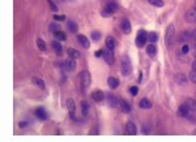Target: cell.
<instances>
[{"mask_svg": "<svg viewBox=\"0 0 196 142\" xmlns=\"http://www.w3.org/2000/svg\"><path fill=\"white\" fill-rule=\"evenodd\" d=\"M68 55L69 58H73V59H79L80 58V52L77 50H75V48H68Z\"/></svg>", "mask_w": 196, "mask_h": 142, "instance_id": "d4e9b609", "label": "cell"}, {"mask_svg": "<svg viewBox=\"0 0 196 142\" xmlns=\"http://www.w3.org/2000/svg\"><path fill=\"white\" fill-rule=\"evenodd\" d=\"M195 55H196V52H195Z\"/></svg>", "mask_w": 196, "mask_h": 142, "instance_id": "c3c4849f", "label": "cell"}, {"mask_svg": "<svg viewBox=\"0 0 196 142\" xmlns=\"http://www.w3.org/2000/svg\"><path fill=\"white\" fill-rule=\"evenodd\" d=\"M37 46H38V48H39L41 51H46V43H45V41H43V39L38 38L37 39Z\"/></svg>", "mask_w": 196, "mask_h": 142, "instance_id": "f1b7e54d", "label": "cell"}, {"mask_svg": "<svg viewBox=\"0 0 196 142\" xmlns=\"http://www.w3.org/2000/svg\"><path fill=\"white\" fill-rule=\"evenodd\" d=\"M194 133H195V134H196V131H195V132H194Z\"/></svg>", "mask_w": 196, "mask_h": 142, "instance_id": "7dc6e473", "label": "cell"}, {"mask_svg": "<svg viewBox=\"0 0 196 142\" xmlns=\"http://www.w3.org/2000/svg\"><path fill=\"white\" fill-rule=\"evenodd\" d=\"M81 114H83L84 117H86L88 114H89V104H88V102L81 103Z\"/></svg>", "mask_w": 196, "mask_h": 142, "instance_id": "603a6c76", "label": "cell"}, {"mask_svg": "<svg viewBox=\"0 0 196 142\" xmlns=\"http://www.w3.org/2000/svg\"><path fill=\"white\" fill-rule=\"evenodd\" d=\"M79 80H80V84H81V88L83 89H88L90 86L92 82V77H90V73L88 71H83L79 75Z\"/></svg>", "mask_w": 196, "mask_h": 142, "instance_id": "6da1fadb", "label": "cell"}, {"mask_svg": "<svg viewBox=\"0 0 196 142\" xmlns=\"http://www.w3.org/2000/svg\"><path fill=\"white\" fill-rule=\"evenodd\" d=\"M94 55H96L97 58H101V56H102V55H103V52L99 50V51H97V52H94Z\"/></svg>", "mask_w": 196, "mask_h": 142, "instance_id": "b9f144b4", "label": "cell"}, {"mask_svg": "<svg viewBox=\"0 0 196 142\" xmlns=\"http://www.w3.org/2000/svg\"><path fill=\"white\" fill-rule=\"evenodd\" d=\"M26 125H28V123H26V121H21V123H20V127H21V128H25Z\"/></svg>", "mask_w": 196, "mask_h": 142, "instance_id": "7bdbcfd3", "label": "cell"}, {"mask_svg": "<svg viewBox=\"0 0 196 142\" xmlns=\"http://www.w3.org/2000/svg\"><path fill=\"white\" fill-rule=\"evenodd\" d=\"M130 93L132 95H137V93H139V89H137V86H132V88L130 89Z\"/></svg>", "mask_w": 196, "mask_h": 142, "instance_id": "ab89813d", "label": "cell"}, {"mask_svg": "<svg viewBox=\"0 0 196 142\" xmlns=\"http://www.w3.org/2000/svg\"><path fill=\"white\" fill-rule=\"evenodd\" d=\"M185 18L188 22H196V7L187 11L186 15H185Z\"/></svg>", "mask_w": 196, "mask_h": 142, "instance_id": "ba28073f", "label": "cell"}, {"mask_svg": "<svg viewBox=\"0 0 196 142\" xmlns=\"http://www.w3.org/2000/svg\"><path fill=\"white\" fill-rule=\"evenodd\" d=\"M54 35H55V38L58 41H66L67 39V34L60 32V30H59V32H56V33H54Z\"/></svg>", "mask_w": 196, "mask_h": 142, "instance_id": "4316f807", "label": "cell"}, {"mask_svg": "<svg viewBox=\"0 0 196 142\" xmlns=\"http://www.w3.org/2000/svg\"><path fill=\"white\" fill-rule=\"evenodd\" d=\"M174 37H175V28L173 24H170L166 29V37H165V42H166V46L170 47L174 42Z\"/></svg>", "mask_w": 196, "mask_h": 142, "instance_id": "7a4b0ae2", "label": "cell"}, {"mask_svg": "<svg viewBox=\"0 0 196 142\" xmlns=\"http://www.w3.org/2000/svg\"><path fill=\"white\" fill-rule=\"evenodd\" d=\"M111 15H112V12H111L109 8H107V7H106V8L103 9V12H102V16H103V17H110Z\"/></svg>", "mask_w": 196, "mask_h": 142, "instance_id": "e575fe53", "label": "cell"}, {"mask_svg": "<svg viewBox=\"0 0 196 142\" xmlns=\"http://www.w3.org/2000/svg\"><path fill=\"white\" fill-rule=\"evenodd\" d=\"M191 38H194V37H192V33H189V32H183L179 35V41L180 42H188Z\"/></svg>", "mask_w": 196, "mask_h": 142, "instance_id": "ac0fdd59", "label": "cell"}, {"mask_svg": "<svg viewBox=\"0 0 196 142\" xmlns=\"http://www.w3.org/2000/svg\"><path fill=\"white\" fill-rule=\"evenodd\" d=\"M77 39H79V42H80V45L83 46L84 48H89V47H90L89 39H88L85 35H79V37H77Z\"/></svg>", "mask_w": 196, "mask_h": 142, "instance_id": "5bb4252c", "label": "cell"}, {"mask_svg": "<svg viewBox=\"0 0 196 142\" xmlns=\"http://www.w3.org/2000/svg\"><path fill=\"white\" fill-rule=\"evenodd\" d=\"M67 25H68V30H69L71 33H73V34H75V33H77L79 26H77V24H76L75 21H68Z\"/></svg>", "mask_w": 196, "mask_h": 142, "instance_id": "44dd1931", "label": "cell"}, {"mask_svg": "<svg viewBox=\"0 0 196 142\" xmlns=\"http://www.w3.org/2000/svg\"><path fill=\"white\" fill-rule=\"evenodd\" d=\"M92 98L94 102H102L105 99V94L102 90H94L93 94H92Z\"/></svg>", "mask_w": 196, "mask_h": 142, "instance_id": "30bf717a", "label": "cell"}, {"mask_svg": "<svg viewBox=\"0 0 196 142\" xmlns=\"http://www.w3.org/2000/svg\"><path fill=\"white\" fill-rule=\"evenodd\" d=\"M115 46H116L115 39H114L112 37H107V38H106V48H109V50H114Z\"/></svg>", "mask_w": 196, "mask_h": 142, "instance_id": "9a60e30c", "label": "cell"}, {"mask_svg": "<svg viewBox=\"0 0 196 142\" xmlns=\"http://www.w3.org/2000/svg\"><path fill=\"white\" fill-rule=\"evenodd\" d=\"M192 37H194V39L196 41V29L194 30V33H192Z\"/></svg>", "mask_w": 196, "mask_h": 142, "instance_id": "f6af8a7d", "label": "cell"}, {"mask_svg": "<svg viewBox=\"0 0 196 142\" xmlns=\"http://www.w3.org/2000/svg\"><path fill=\"white\" fill-rule=\"evenodd\" d=\"M31 82H33V85L38 86L39 89H45V82H43V80L38 78V77H33V80H31Z\"/></svg>", "mask_w": 196, "mask_h": 142, "instance_id": "7402d4cb", "label": "cell"}, {"mask_svg": "<svg viewBox=\"0 0 196 142\" xmlns=\"http://www.w3.org/2000/svg\"><path fill=\"white\" fill-rule=\"evenodd\" d=\"M189 81H192V82L196 84V71H195V69H194L191 73H189Z\"/></svg>", "mask_w": 196, "mask_h": 142, "instance_id": "d590c367", "label": "cell"}, {"mask_svg": "<svg viewBox=\"0 0 196 142\" xmlns=\"http://www.w3.org/2000/svg\"><path fill=\"white\" fill-rule=\"evenodd\" d=\"M103 59H105V61L109 65H112L114 63H115V56H114V54H112V50H107L103 52Z\"/></svg>", "mask_w": 196, "mask_h": 142, "instance_id": "5b68a950", "label": "cell"}, {"mask_svg": "<svg viewBox=\"0 0 196 142\" xmlns=\"http://www.w3.org/2000/svg\"><path fill=\"white\" fill-rule=\"evenodd\" d=\"M48 2V4H50V7H51V9L54 11V12H58V7H56V4L52 2V0H47Z\"/></svg>", "mask_w": 196, "mask_h": 142, "instance_id": "74e56055", "label": "cell"}, {"mask_svg": "<svg viewBox=\"0 0 196 142\" xmlns=\"http://www.w3.org/2000/svg\"><path fill=\"white\" fill-rule=\"evenodd\" d=\"M148 41V34L147 32H144V30H140V32L137 33V37H136V45L137 47H143L145 43Z\"/></svg>", "mask_w": 196, "mask_h": 142, "instance_id": "3957f363", "label": "cell"}, {"mask_svg": "<svg viewBox=\"0 0 196 142\" xmlns=\"http://www.w3.org/2000/svg\"><path fill=\"white\" fill-rule=\"evenodd\" d=\"M34 114H35V116H37L39 120H46V119H47V112H46V111L43 110V108H37Z\"/></svg>", "mask_w": 196, "mask_h": 142, "instance_id": "4fadbf2b", "label": "cell"}, {"mask_svg": "<svg viewBox=\"0 0 196 142\" xmlns=\"http://www.w3.org/2000/svg\"><path fill=\"white\" fill-rule=\"evenodd\" d=\"M121 28H122V30H123V33H125V34H130L131 33V24H130V21L128 20H123L122 21V24H121Z\"/></svg>", "mask_w": 196, "mask_h": 142, "instance_id": "7c38bea8", "label": "cell"}, {"mask_svg": "<svg viewBox=\"0 0 196 142\" xmlns=\"http://www.w3.org/2000/svg\"><path fill=\"white\" fill-rule=\"evenodd\" d=\"M67 107H68V111H69V116L71 119L75 120L76 119V104H75V101L73 99H68L67 101Z\"/></svg>", "mask_w": 196, "mask_h": 142, "instance_id": "8992f818", "label": "cell"}, {"mask_svg": "<svg viewBox=\"0 0 196 142\" xmlns=\"http://www.w3.org/2000/svg\"><path fill=\"white\" fill-rule=\"evenodd\" d=\"M92 38H93L94 41H99V38H101L99 32H93V33H92Z\"/></svg>", "mask_w": 196, "mask_h": 142, "instance_id": "f35d334b", "label": "cell"}, {"mask_svg": "<svg viewBox=\"0 0 196 142\" xmlns=\"http://www.w3.org/2000/svg\"><path fill=\"white\" fill-rule=\"evenodd\" d=\"M48 29H50V32H51V33H56V32H59V30H60V26L56 22H52L51 25L48 26Z\"/></svg>", "mask_w": 196, "mask_h": 142, "instance_id": "d6a6232c", "label": "cell"}, {"mask_svg": "<svg viewBox=\"0 0 196 142\" xmlns=\"http://www.w3.org/2000/svg\"><path fill=\"white\" fill-rule=\"evenodd\" d=\"M148 2L152 4V5H154V7H163V4H165V3H163V0H148Z\"/></svg>", "mask_w": 196, "mask_h": 142, "instance_id": "1f68e13d", "label": "cell"}, {"mask_svg": "<svg viewBox=\"0 0 196 142\" xmlns=\"http://www.w3.org/2000/svg\"><path fill=\"white\" fill-rule=\"evenodd\" d=\"M188 112H189V108H188V106L186 103L182 104V106H179V108H178V115L179 116H187Z\"/></svg>", "mask_w": 196, "mask_h": 142, "instance_id": "e0dca14e", "label": "cell"}, {"mask_svg": "<svg viewBox=\"0 0 196 142\" xmlns=\"http://www.w3.org/2000/svg\"><path fill=\"white\" fill-rule=\"evenodd\" d=\"M122 73L123 76H128L131 73V61L127 56L122 58Z\"/></svg>", "mask_w": 196, "mask_h": 142, "instance_id": "277c9868", "label": "cell"}, {"mask_svg": "<svg viewBox=\"0 0 196 142\" xmlns=\"http://www.w3.org/2000/svg\"><path fill=\"white\" fill-rule=\"evenodd\" d=\"M127 134H130V136L137 134V128H136V125L132 121L127 123Z\"/></svg>", "mask_w": 196, "mask_h": 142, "instance_id": "8fae6325", "label": "cell"}, {"mask_svg": "<svg viewBox=\"0 0 196 142\" xmlns=\"http://www.w3.org/2000/svg\"><path fill=\"white\" fill-rule=\"evenodd\" d=\"M106 98H107V101H109V104H110L111 107H118V108H119V104H121V101H122V99H118V98L114 97L112 94H107Z\"/></svg>", "mask_w": 196, "mask_h": 142, "instance_id": "9c48e42d", "label": "cell"}, {"mask_svg": "<svg viewBox=\"0 0 196 142\" xmlns=\"http://www.w3.org/2000/svg\"><path fill=\"white\" fill-rule=\"evenodd\" d=\"M192 68H194V69L196 71V60H195V61H194V63H192Z\"/></svg>", "mask_w": 196, "mask_h": 142, "instance_id": "bcb514c9", "label": "cell"}, {"mask_svg": "<svg viewBox=\"0 0 196 142\" xmlns=\"http://www.w3.org/2000/svg\"><path fill=\"white\" fill-rule=\"evenodd\" d=\"M188 51H189V46L188 45H185L182 47V54H187Z\"/></svg>", "mask_w": 196, "mask_h": 142, "instance_id": "60d3db41", "label": "cell"}, {"mask_svg": "<svg viewBox=\"0 0 196 142\" xmlns=\"http://www.w3.org/2000/svg\"><path fill=\"white\" fill-rule=\"evenodd\" d=\"M157 39H158V37H157L156 33H149V34H148V41H149L150 43H156Z\"/></svg>", "mask_w": 196, "mask_h": 142, "instance_id": "836d02e7", "label": "cell"}, {"mask_svg": "<svg viewBox=\"0 0 196 142\" xmlns=\"http://www.w3.org/2000/svg\"><path fill=\"white\" fill-rule=\"evenodd\" d=\"M175 81L179 85H186L187 84V78L185 77V75H176L175 76Z\"/></svg>", "mask_w": 196, "mask_h": 142, "instance_id": "484cf974", "label": "cell"}, {"mask_svg": "<svg viewBox=\"0 0 196 142\" xmlns=\"http://www.w3.org/2000/svg\"><path fill=\"white\" fill-rule=\"evenodd\" d=\"M107 84H109V86L111 89H116L119 86V80L116 77H110L109 81H107Z\"/></svg>", "mask_w": 196, "mask_h": 142, "instance_id": "d6986e66", "label": "cell"}, {"mask_svg": "<svg viewBox=\"0 0 196 142\" xmlns=\"http://www.w3.org/2000/svg\"><path fill=\"white\" fill-rule=\"evenodd\" d=\"M90 134H98V131L97 129H93V131H90Z\"/></svg>", "mask_w": 196, "mask_h": 142, "instance_id": "ee69618b", "label": "cell"}, {"mask_svg": "<svg viewBox=\"0 0 196 142\" xmlns=\"http://www.w3.org/2000/svg\"><path fill=\"white\" fill-rule=\"evenodd\" d=\"M147 52L150 55V56H154V55H156V52H157V48H156V46H154V45H149V46L147 47Z\"/></svg>", "mask_w": 196, "mask_h": 142, "instance_id": "4dcf8cb0", "label": "cell"}, {"mask_svg": "<svg viewBox=\"0 0 196 142\" xmlns=\"http://www.w3.org/2000/svg\"><path fill=\"white\" fill-rule=\"evenodd\" d=\"M186 104H187L188 108L191 111H196V101L195 99H187Z\"/></svg>", "mask_w": 196, "mask_h": 142, "instance_id": "f546056e", "label": "cell"}, {"mask_svg": "<svg viewBox=\"0 0 196 142\" xmlns=\"http://www.w3.org/2000/svg\"><path fill=\"white\" fill-rule=\"evenodd\" d=\"M63 67H64V69L66 71H75V68H76V59H73V58H69V59H67L64 63H63Z\"/></svg>", "mask_w": 196, "mask_h": 142, "instance_id": "52a82bcc", "label": "cell"}, {"mask_svg": "<svg viewBox=\"0 0 196 142\" xmlns=\"http://www.w3.org/2000/svg\"><path fill=\"white\" fill-rule=\"evenodd\" d=\"M139 106H140V108H143V110H148V108H150L152 107V103H150V101H148L147 98H144V99H141L140 101V103H139Z\"/></svg>", "mask_w": 196, "mask_h": 142, "instance_id": "ffe728a7", "label": "cell"}, {"mask_svg": "<svg viewBox=\"0 0 196 142\" xmlns=\"http://www.w3.org/2000/svg\"><path fill=\"white\" fill-rule=\"evenodd\" d=\"M54 20H55V21H66V16H60V15H54Z\"/></svg>", "mask_w": 196, "mask_h": 142, "instance_id": "8d00e7d4", "label": "cell"}, {"mask_svg": "<svg viewBox=\"0 0 196 142\" xmlns=\"http://www.w3.org/2000/svg\"><path fill=\"white\" fill-rule=\"evenodd\" d=\"M106 7L109 8V9L112 12V13H114V12H116V9H118V5H116V3L114 2V0H110V2L107 3V5H106Z\"/></svg>", "mask_w": 196, "mask_h": 142, "instance_id": "83f0119b", "label": "cell"}, {"mask_svg": "<svg viewBox=\"0 0 196 142\" xmlns=\"http://www.w3.org/2000/svg\"><path fill=\"white\" fill-rule=\"evenodd\" d=\"M119 108H121L122 112L124 114H128L130 111H131V106H130V103H127L125 101H121V104H119Z\"/></svg>", "mask_w": 196, "mask_h": 142, "instance_id": "2e32d148", "label": "cell"}, {"mask_svg": "<svg viewBox=\"0 0 196 142\" xmlns=\"http://www.w3.org/2000/svg\"><path fill=\"white\" fill-rule=\"evenodd\" d=\"M52 48H54L55 52L58 54V55H62V50H63V48H62V45L59 43V41H58V39L52 42Z\"/></svg>", "mask_w": 196, "mask_h": 142, "instance_id": "cb8c5ba5", "label": "cell"}]
</instances>
